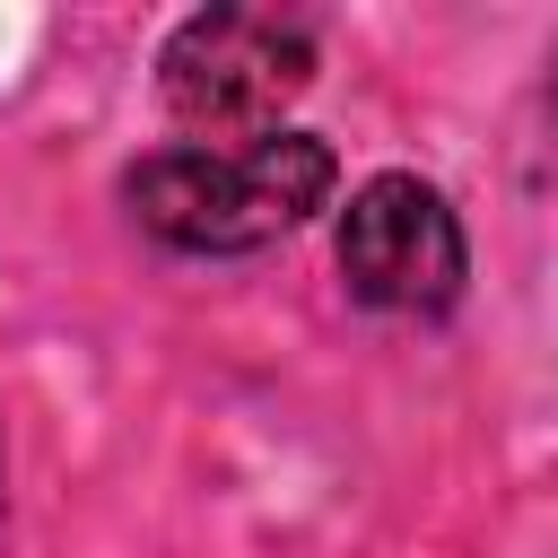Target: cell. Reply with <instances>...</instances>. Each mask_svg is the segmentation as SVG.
I'll list each match as a JSON object with an SVG mask.
<instances>
[{
  "mask_svg": "<svg viewBox=\"0 0 558 558\" xmlns=\"http://www.w3.org/2000/svg\"><path fill=\"white\" fill-rule=\"evenodd\" d=\"M340 183V157L314 131H262L235 148H157L122 174L131 218L166 244V253H262L279 235H296Z\"/></svg>",
  "mask_w": 558,
  "mask_h": 558,
  "instance_id": "1",
  "label": "cell"
},
{
  "mask_svg": "<svg viewBox=\"0 0 558 558\" xmlns=\"http://www.w3.org/2000/svg\"><path fill=\"white\" fill-rule=\"evenodd\" d=\"M314 87V35L279 9H192L157 44V96L201 140H262Z\"/></svg>",
  "mask_w": 558,
  "mask_h": 558,
  "instance_id": "2",
  "label": "cell"
},
{
  "mask_svg": "<svg viewBox=\"0 0 558 558\" xmlns=\"http://www.w3.org/2000/svg\"><path fill=\"white\" fill-rule=\"evenodd\" d=\"M331 262H340V288L349 305L366 314H392V323H436L462 305V279H471V244H462V218L436 183L418 174H366L331 227Z\"/></svg>",
  "mask_w": 558,
  "mask_h": 558,
  "instance_id": "3",
  "label": "cell"
},
{
  "mask_svg": "<svg viewBox=\"0 0 558 558\" xmlns=\"http://www.w3.org/2000/svg\"><path fill=\"white\" fill-rule=\"evenodd\" d=\"M0 523H9V488H0Z\"/></svg>",
  "mask_w": 558,
  "mask_h": 558,
  "instance_id": "4",
  "label": "cell"
}]
</instances>
